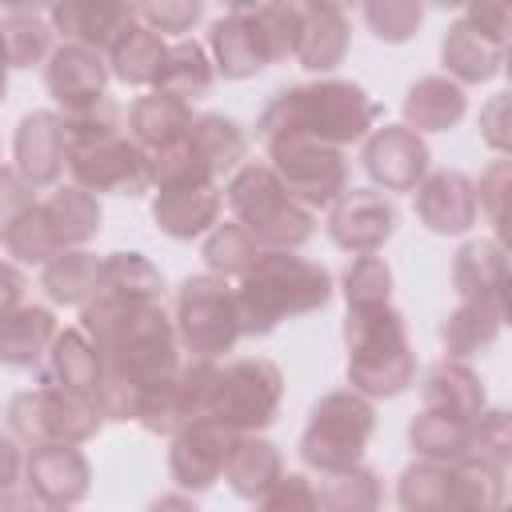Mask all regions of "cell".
<instances>
[{"label":"cell","mask_w":512,"mask_h":512,"mask_svg":"<svg viewBox=\"0 0 512 512\" xmlns=\"http://www.w3.org/2000/svg\"><path fill=\"white\" fill-rule=\"evenodd\" d=\"M20 288H24V280H20L12 268L0 264V312H8V308L20 300Z\"/></svg>","instance_id":"cell-47"},{"label":"cell","mask_w":512,"mask_h":512,"mask_svg":"<svg viewBox=\"0 0 512 512\" xmlns=\"http://www.w3.org/2000/svg\"><path fill=\"white\" fill-rule=\"evenodd\" d=\"M204 256H208V264H212V268H224V272H240V268H248V264L256 260V244H252V236H248L244 228H236V224H224V228H220V232L208 240Z\"/></svg>","instance_id":"cell-38"},{"label":"cell","mask_w":512,"mask_h":512,"mask_svg":"<svg viewBox=\"0 0 512 512\" xmlns=\"http://www.w3.org/2000/svg\"><path fill=\"white\" fill-rule=\"evenodd\" d=\"M188 152L196 156V164L204 168V172H220V168H228L240 152H244V136H240V128L232 124V120H224V116H200L192 128H188Z\"/></svg>","instance_id":"cell-27"},{"label":"cell","mask_w":512,"mask_h":512,"mask_svg":"<svg viewBox=\"0 0 512 512\" xmlns=\"http://www.w3.org/2000/svg\"><path fill=\"white\" fill-rule=\"evenodd\" d=\"M164 56H168V44L160 32H152L148 24H132L116 48L108 52L112 60V72L124 80V84H156L160 80V68H164Z\"/></svg>","instance_id":"cell-21"},{"label":"cell","mask_w":512,"mask_h":512,"mask_svg":"<svg viewBox=\"0 0 512 512\" xmlns=\"http://www.w3.org/2000/svg\"><path fill=\"white\" fill-rule=\"evenodd\" d=\"M460 16H464L476 32L492 36L496 44H504V40H508V28H512V8H508V4H500V0H472Z\"/></svg>","instance_id":"cell-43"},{"label":"cell","mask_w":512,"mask_h":512,"mask_svg":"<svg viewBox=\"0 0 512 512\" xmlns=\"http://www.w3.org/2000/svg\"><path fill=\"white\" fill-rule=\"evenodd\" d=\"M328 300V276L296 256H268L252 268L236 312L244 332H268L284 312H308Z\"/></svg>","instance_id":"cell-2"},{"label":"cell","mask_w":512,"mask_h":512,"mask_svg":"<svg viewBox=\"0 0 512 512\" xmlns=\"http://www.w3.org/2000/svg\"><path fill=\"white\" fill-rule=\"evenodd\" d=\"M372 432V408L348 392H332L316 412L304 436V456L328 472H348L360 456V444Z\"/></svg>","instance_id":"cell-3"},{"label":"cell","mask_w":512,"mask_h":512,"mask_svg":"<svg viewBox=\"0 0 512 512\" xmlns=\"http://www.w3.org/2000/svg\"><path fill=\"white\" fill-rule=\"evenodd\" d=\"M0 512H36V492L16 488V484H0Z\"/></svg>","instance_id":"cell-46"},{"label":"cell","mask_w":512,"mask_h":512,"mask_svg":"<svg viewBox=\"0 0 512 512\" xmlns=\"http://www.w3.org/2000/svg\"><path fill=\"white\" fill-rule=\"evenodd\" d=\"M404 116L416 128H452L464 116V88L448 76H424L408 88Z\"/></svg>","instance_id":"cell-23"},{"label":"cell","mask_w":512,"mask_h":512,"mask_svg":"<svg viewBox=\"0 0 512 512\" xmlns=\"http://www.w3.org/2000/svg\"><path fill=\"white\" fill-rule=\"evenodd\" d=\"M152 512H196L188 500H180V496H168V500H160Z\"/></svg>","instance_id":"cell-49"},{"label":"cell","mask_w":512,"mask_h":512,"mask_svg":"<svg viewBox=\"0 0 512 512\" xmlns=\"http://www.w3.org/2000/svg\"><path fill=\"white\" fill-rule=\"evenodd\" d=\"M488 272L492 276H504L500 252L492 244H468L460 252V264H456V284L464 292H488Z\"/></svg>","instance_id":"cell-40"},{"label":"cell","mask_w":512,"mask_h":512,"mask_svg":"<svg viewBox=\"0 0 512 512\" xmlns=\"http://www.w3.org/2000/svg\"><path fill=\"white\" fill-rule=\"evenodd\" d=\"M420 216L428 228L436 232H460L472 224L476 216V200H472V184L460 176V172H436L424 188H420V200H416Z\"/></svg>","instance_id":"cell-17"},{"label":"cell","mask_w":512,"mask_h":512,"mask_svg":"<svg viewBox=\"0 0 512 512\" xmlns=\"http://www.w3.org/2000/svg\"><path fill=\"white\" fill-rule=\"evenodd\" d=\"M44 212H48V220H52L60 244L92 236V228H96V220H100V208H96L80 188H64Z\"/></svg>","instance_id":"cell-31"},{"label":"cell","mask_w":512,"mask_h":512,"mask_svg":"<svg viewBox=\"0 0 512 512\" xmlns=\"http://www.w3.org/2000/svg\"><path fill=\"white\" fill-rule=\"evenodd\" d=\"M412 440L420 452L428 456H448V452H460L468 440H464V424H456V416H444V412H428L416 428H412Z\"/></svg>","instance_id":"cell-39"},{"label":"cell","mask_w":512,"mask_h":512,"mask_svg":"<svg viewBox=\"0 0 512 512\" xmlns=\"http://www.w3.org/2000/svg\"><path fill=\"white\" fill-rule=\"evenodd\" d=\"M48 336H52V316L44 308H24L0 324V360H8L12 368H28Z\"/></svg>","instance_id":"cell-28"},{"label":"cell","mask_w":512,"mask_h":512,"mask_svg":"<svg viewBox=\"0 0 512 512\" xmlns=\"http://www.w3.org/2000/svg\"><path fill=\"white\" fill-rule=\"evenodd\" d=\"M388 296V268L372 256L356 260L348 268V300L356 308H380V300Z\"/></svg>","instance_id":"cell-41"},{"label":"cell","mask_w":512,"mask_h":512,"mask_svg":"<svg viewBox=\"0 0 512 512\" xmlns=\"http://www.w3.org/2000/svg\"><path fill=\"white\" fill-rule=\"evenodd\" d=\"M280 400V372L268 360H240L212 384V412L224 428H248L272 420Z\"/></svg>","instance_id":"cell-4"},{"label":"cell","mask_w":512,"mask_h":512,"mask_svg":"<svg viewBox=\"0 0 512 512\" xmlns=\"http://www.w3.org/2000/svg\"><path fill=\"white\" fill-rule=\"evenodd\" d=\"M360 16H364V24L380 40L404 44L420 28V20H424V4H416V0H368L360 8Z\"/></svg>","instance_id":"cell-30"},{"label":"cell","mask_w":512,"mask_h":512,"mask_svg":"<svg viewBox=\"0 0 512 512\" xmlns=\"http://www.w3.org/2000/svg\"><path fill=\"white\" fill-rule=\"evenodd\" d=\"M12 472H16V448H12V440L0 436V484H8Z\"/></svg>","instance_id":"cell-48"},{"label":"cell","mask_w":512,"mask_h":512,"mask_svg":"<svg viewBox=\"0 0 512 512\" xmlns=\"http://www.w3.org/2000/svg\"><path fill=\"white\" fill-rule=\"evenodd\" d=\"M392 220H396V212H392V204L384 196H376V192H348L336 204V212H332V236L344 248L372 252V248H380L388 240Z\"/></svg>","instance_id":"cell-11"},{"label":"cell","mask_w":512,"mask_h":512,"mask_svg":"<svg viewBox=\"0 0 512 512\" xmlns=\"http://www.w3.org/2000/svg\"><path fill=\"white\" fill-rule=\"evenodd\" d=\"M136 4H112V0H64L48 8L52 32L68 36L72 44H84L92 52H112L116 40L136 24Z\"/></svg>","instance_id":"cell-6"},{"label":"cell","mask_w":512,"mask_h":512,"mask_svg":"<svg viewBox=\"0 0 512 512\" xmlns=\"http://www.w3.org/2000/svg\"><path fill=\"white\" fill-rule=\"evenodd\" d=\"M492 332H496V312L484 308V304H468V308H460V312L444 324V336H448V344H452L456 352H464V348L488 340Z\"/></svg>","instance_id":"cell-42"},{"label":"cell","mask_w":512,"mask_h":512,"mask_svg":"<svg viewBox=\"0 0 512 512\" xmlns=\"http://www.w3.org/2000/svg\"><path fill=\"white\" fill-rule=\"evenodd\" d=\"M428 404L432 408H444V416H468L480 408V388H476V376L464 372V368H436L428 376Z\"/></svg>","instance_id":"cell-29"},{"label":"cell","mask_w":512,"mask_h":512,"mask_svg":"<svg viewBox=\"0 0 512 512\" xmlns=\"http://www.w3.org/2000/svg\"><path fill=\"white\" fill-rule=\"evenodd\" d=\"M132 128L144 144L152 148H172L188 128H192V112L184 100L168 96V92H152V96H140L132 104Z\"/></svg>","instance_id":"cell-25"},{"label":"cell","mask_w":512,"mask_h":512,"mask_svg":"<svg viewBox=\"0 0 512 512\" xmlns=\"http://www.w3.org/2000/svg\"><path fill=\"white\" fill-rule=\"evenodd\" d=\"M212 52H216V68L228 80H244L252 72H260L268 60L256 44V32L244 16V4H232L216 24H212Z\"/></svg>","instance_id":"cell-16"},{"label":"cell","mask_w":512,"mask_h":512,"mask_svg":"<svg viewBox=\"0 0 512 512\" xmlns=\"http://www.w3.org/2000/svg\"><path fill=\"white\" fill-rule=\"evenodd\" d=\"M44 80H48V92L72 112H84L92 108L96 100H104V80H108V64L100 52L84 48V44H64L48 56V68H44Z\"/></svg>","instance_id":"cell-9"},{"label":"cell","mask_w":512,"mask_h":512,"mask_svg":"<svg viewBox=\"0 0 512 512\" xmlns=\"http://www.w3.org/2000/svg\"><path fill=\"white\" fill-rule=\"evenodd\" d=\"M12 424L32 440H84L96 428V412L76 392H36L12 404Z\"/></svg>","instance_id":"cell-8"},{"label":"cell","mask_w":512,"mask_h":512,"mask_svg":"<svg viewBox=\"0 0 512 512\" xmlns=\"http://www.w3.org/2000/svg\"><path fill=\"white\" fill-rule=\"evenodd\" d=\"M136 16L140 24H148L152 32H172L184 40V32L196 28V20L204 16V4L200 0H160V4H136Z\"/></svg>","instance_id":"cell-37"},{"label":"cell","mask_w":512,"mask_h":512,"mask_svg":"<svg viewBox=\"0 0 512 512\" xmlns=\"http://www.w3.org/2000/svg\"><path fill=\"white\" fill-rule=\"evenodd\" d=\"M212 88V60L208 52L196 44V40H176L168 44V56H164V68H160V80H156V92H168L176 100H196Z\"/></svg>","instance_id":"cell-22"},{"label":"cell","mask_w":512,"mask_h":512,"mask_svg":"<svg viewBox=\"0 0 512 512\" xmlns=\"http://www.w3.org/2000/svg\"><path fill=\"white\" fill-rule=\"evenodd\" d=\"M56 372L68 384V392H88V388L100 384L96 380V352L76 332L60 336V344H56Z\"/></svg>","instance_id":"cell-35"},{"label":"cell","mask_w":512,"mask_h":512,"mask_svg":"<svg viewBox=\"0 0 512 512\" xmlns=\"http://www.w3.org/2000/svg\"><path fill=\"white\" fill-rule=\"evenodd\" d=\"M104 280H108V288L116 292V300H136V304H144V296H152L156 292V272L136 256V252H120L116 260H108L104 264Z\"/></svg>","instance_id":"cell-34"},{"label":"cell","mask_w":512,"mask_h":512,"mask_svg":"<svg viewBox=\"0 0 512 512\" xmlns=\"http://www.w3.org/2000/svg\"><path fill=\"white\" fill-rule=\"evenodd\" d=\"M440 60L444 68L456 76V80H468V84H480L488 76L500 72L504 64V44H496L492 36L476 32L464 16H456L444 32V44H440Z\"/></svg>","instance_id":"cell-14"},{"label":"cell","mask_w":512,"mask_h":512,"mask_svg":"<svg viewBox=\"0 0 512 512\" xmlns=\"http://www.w3.org/2000/svg\"><path fill=\"white\" fill-rule=\"evenodd\" d=\"M320 508V500H316V492L300 480V476H288L268 500H264V508L260 512H316Z\"/></svg>","instance_id":"cell-44"},{"label":"cell","mask_w":512,"mask_h":512,"mask_svg":"<svg viewBox=\"0 0 512 512\" xmlns=\"http://www.w3.org/2000/svg\"><path fill=\"white\" fill-rule=\"evenodd\" d=\"M180 324H184V340L196 352H220L236 340L240 312L220 280L200 276V280H188L180 292Z\"/></svg>","instance_id":"cell-5"},{"label":"cell","mask_w":512,"mask_h":512,"mask_svg":"<svg viewBox=\"0 0 512 512\" xmlns=\"http://www.w3.org/2000/svg\"><path fill=\"white\" fill-rule=\"evenodd\" d=\"M16 156H20V168L32 184L56 180V172L64 164V124L52 112L24 116V124L16 132Z\"/></svg>","instance_id":"cell-15"},{"label":"cell","mask_w":512,"mask_h":512,"mask_svg":"<svg viewBox=\"0 0 512 512\" xmlns=\"http://www.w3.org/2000/svg\"><path fill=\"white\" fill-rule=\"evenodd\" d=\"M272 156H276V168L284 172L288 188L300 192L308 204H324L340 192L344 184V160L332 144H320V140H280L272 144Z\"/></svg>","instance_id":"cell-7"},{"label":"cell","mask_w":512,"mask_h":512,"mask_svg":"<svg viewBox=\"0 0 512 512\" xmlns=\"http://www.w3.org/2000/svg\"><path fill=\"white\" fill-rule=\"evenodd\" d=\"M224 468H228V480H232V488L240 496L268 492L280 480V456L264 440H240V444H232Z\"/></svg>","instance_id":"cell-26"},{"label":"cell","mask_w":512,"mask_h":512,"mask_svg":"<svg viewBox=\"0 0 512 512\" xmlns=\"http://www.w3.org/2000/svg\"><path fill=\"white\" fill-rule=\"evenodd\" d=\"M0 28H4V48H8V64L12 68H32L44 56H52L48 8H36V4H4Z\"/></svg>","instance_id":"cell-18"},{"label":"cell","mask_w":512,"mask_h":512,"mask_svg":"<svg viewBox=\"0 0 512 512\" xmlns=\"http://www.w3.org/2000/svg\"><path fill=\"white\" fill-rule=\"evenodd\" d=\"M400 500L408 512H440L448 504V476L440 468H408L400 484Z\"/></svg>","instance_id":"cell-36"},{"label":"cell","mask_w":512,"mask_h":512,"mask_svg":"<svg viewBox=\"0 0 512 512\" xmlns=\"http://www.w3.org/2000/svg\"><path fill=\"white\" fill-rule=\"evenodd\" d=\"M232 452L224 424H192L172 452V472L184 488H208Z\"/></svg>","instance_id":"cell-13"},{"label":"cell","mask_w":512,"mask_h":512,"mask_svg":"<svg viewBox=\"0 0 512 512\" xmlns=\"http://www.w3.org/2000/svg\"><path fill=\"white\" fill-rule=\"evenodd\" d=\"M216 216V192L208 180H184V184H164L156 200V220L172 236H192L208 228Z\"/></svg>","instance_id":"cell-19"},{"label":"cell","mask_w":512,"mask_h":512,"mask_svg":"<svg viewBox=\"0 0 512 512\" xmlns=\"http://www.w3.org/2000/svg\"><path fill=\"white\" fill-rule=\"evenodd\" d=\"M96 276H100L96 260H92V256H84V252H72V256L56 260V264L48 268L44 284L52 288V296H56V300H84V292H92V288H96Z\"/></svg>","instance_id":"cell-33"},{"label":"cell","mask_w":512,"mask_h":512,"mask_svg":"<svg viewBox=\"0 0 512 512\" xmlns=\"http://www.w3.org/2000/svg\"><path fill=\"white\" fill-rule=\"evenodd\" d=\"M376 120V104L368 100V92L360 84L348 80H320V84H304V88H288L280 92L264 116H260V132L272 144L280 140H320V144H344L364 136V128Z\"/></svg>","instance_id":"cell-1"},{"label":"cell","mask_w":512,"mask_h":512,"mask_svg":"<svg viewBox=\"0 0 512 512\" xmlns=\"http://www.w3.org/2000/svg\"><path fill=\"white\" fill-rule=\"evenodd\" d=\"M244 16L256 32V44L264 60H284L296 56L300 44V4L296 0H272V4H244Z\"/></svg>","instance_id":"cell-24"},{"label":"cell","mask_w":512,"mask_h":512,"mask_svg":"<svg viewBox=\"0 0 512 512\" xmlns=\"http://www.w3.org/2000/svg\"><path fill=\"white\" fill-rule=\"evenodd\" d=\"M424 160H428V152H424L420 136L408 128H380L364 148V164L384 188L416 184V176L424 172Z\"/></svg>","instance_id":"cell-12"},{"label":"cell","mask_w":512,"mask_h":512,"mask_svg":"<svg viewBox=\"0 0 512 512\" xmlns=\"http://www.w3.org/2000/svg\"><path fill=\"white\" fill-rule=\"evenodd\" d=\"M28 476L32 488L48 500H80L88 492V464L76 448H60V444L40 448L28 464Z\"/></svg>","instance_id":"cell-20"},{"label":"cell","mask_w":512,"mask_h":512,"mask_svg":"<svg viewBox=\"0 0 512 512\" xmlns=\"http://www.w3.org/2000/svg\"><path fill=\"white\" fill-rule=\"evenodd\" d=\"M316 500L328 512H372L376 500H380V488L368 472H340Z\"/></svg>","instance_id":"cell-32"},{"label":"cell","mask_w":512,"mask_h":512,"mask_svg":"<svg viewBox=\"0 0 512 512\" xmlns=\"http://www.w3.org/2000/svg\"><path fill=\"white\" fill-rule=\"evenodd\" d=\"M20 212H24V188L8 176V172H0V232L8 236V228L20 220Z\"/></svg>","instance_id":"cell-45"},{"label":"cell","mask_w":512,"mask_h":512,"mask_svg":"<svg viewBox=\"0 0 512 512\" xmlns=\"http://www.w3.org/2000/svg\"><path fill=\"white\" fill-rule=\"evenodd\" d=\"M8 48H4V28H0V100H4V84H8Z\"/></svg>","instance_id":"cell-50"},{"label":"cell","mask_w":512,"mask_h":512,"mask_svg":"<svg viewBox=\"0 0 512 512\" xmlns=\"http://www.w3.org/2000/svg\"><path fill=\"white\" fill-rule=\"evenodd\" d=\"M348 52V16L332 0H304L300 4V44L296 60L312 72H328Z\"/></svg>","instance_id":"cell-10"}]
</instances>
